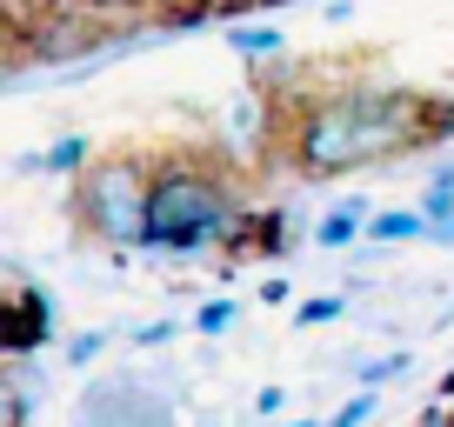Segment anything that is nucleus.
I'll return each instance as SVG.
<instances>
[{"mask_svg":"<svg viewBox=\"0 0 454 427\" xmlns=\"http://www.w3.org/2000/svg\"><path fill=\"white\" fill-rule=\"evenodd\" d=\"M174 334H181V328H174V321H160V328H134V341H141V347H168Z\"/></svg>","mask_w":454,"mask_h":427,"instance_id":"obj_18","label":"nucleus"},{"mask_svg":"<svg viewBox=\"0 0 454 427\" xmlns=\"http://www.w3.org/2000/svg\"><path fill=\"white\" fill-rule=\"evenodd\" d=\"M368 221H374V214L361 207V200H348V207H334L327 221H314V247H348V241H361V234H368Z\"/></svg>","mask_w":454,"mask_h":427,"instance_id":"obj_7","label":"nucleus"},{"mask_svg":"<svg viewBox=\"0 0 454 427\" xmlns=\"http://www.w3.org/2000/svg\"><path fill=\"white\" fill-rule=\"evenodd\" d=\"M81 7H94V14H128V7H160V0H81Z\"/></svg>","mask_w":454,"mask_h":427,"instance_id":"obj_19","label":"nucleus"},{"mask_svg":"<svg viewBox=\"0 0 454 427\" xmlns=\"http://www.w3.org/2000/svg\"><path fill=\"white\" fill-rule=\"evenodd\" d=\"M187 328H194V334H207V341H214V334H227V328H234V300H227V294H221V300H200Z\"/></svg>","mask_w":454,"mask_h":427,"instance_id":"obj_10","label":"nucleus"},{"mask_svg":"<svg viewBox=\"0 0 454 427\" xmlns=\"http://www.w3.org/2000/svg\"><path fill=\"white\" fill-rule=\"evenodd\" d=\"M254 228V214L227 187V174L174 160L154 167V200H147V254H207V247H234Z\"/></svg>","mask_w":454,"mask_h":427,"instance_id":"obj_2","label":"nucleus"},{"mask_svg":"<svg viewBox=\"0 0 454 427\" xmlns=\"http://www.w3.org/2000/svg\"><path fill=\"white\" fill-rule=\"evenodd\" d=\"M421 214H427V221H454V194H448V187H434V181H427V194H421Z\"/></svg>","mask_w":454,"mask_h":427,"instance_id":"obj_16","label":"nucleus"},{"mask_svg":"<svg viewBox=\"0 0 454 427\" xmlns=\"http://www.w3.org/2000/svg\"><path fill=\"white\" fill-rule=\"evenodd\" d=\"M368 414H374V387H361V394H355V400H340V408L327 414L321 427H361V421H368Z\"/></svg>","mask_w":454,"mask_h":427,"instance_id":"obj_13","label":"nucleus"},{"mask_svg":"<svg viewBox=\"0 0 454 427\" xmlns=\"http://www.w3.org/2000/svg\"><path fill=\"white\" fill-rule=\"evenodd\" d=\"M395 374H408V354H381V361H368V368H361V387H381V381H395Z\"/></svg>","mask_w":454,"mask_h":427,"instance_id":"obj_14","label":"nucleus"},{"mask_svg":"<svg viewBox=\"0 0 454 427\" xmlns=\"http://www.w3.org/2000/svg\"><path fill=\"white\" fill-rule=\"evenodd\" d=\"M147 200H154V174L134 154H100L87 174H74V214L114 254L147 247Z\"/></svg>","mask_w":454,"mask_h":427,"instance_id":"obj_3","label":"nucleus"},{"mask_svg":"<svg viewBox=\"0 0 454 427\" xmlns=\"http://www.w3.org/2000/svg\"><path fill=\"white\" fill-rule=\"evenodd\" d=\"M368 241L374 247H401V241H427V214L421 207H387L368 221Z\"/></svg>","mask_w":454,"mask_h":427,"instance_id":"obj_6","label":"nucleus"},{"mask_svg":"<svg viewBox=\"0 0 454 427\" xmlns=\"http://www.w3.org/2000/svg\"><path fill=\"white\" fill-rule=\"evenodd\" d=\"M274 427H321V421H274Z\"/></svg>","mask_w":454,"mask_h":427,"instance_id":"obj_23","label":"nucleus"},{"mask_svg":"<svg viewBox=\"0 0 454 427\" xmlns=\"http://www.w3.org/2000/svg\"><path fill=\"white\" fill-rule=\"evenodd\" d=\"M47 314H54V307H47L41 294H20V328H14V347L41 341V334H47Z\"/></svg>","mask_w":454,"mask_h":427,"instance_id":"obj_11","label":"nucleus"},{"mask_svg":"<svg viewBox=\"0 0 454 427\" xmlns=\"http://www.w3.org/2000/svg\"><path fill=\"white\" fill-rule=\"evenodd\" d=\"M427 107L441 100H414V94H327L314 100L294 128V160L301 174H348V167H374L395 160L408 147H421L427 134L448 128V114L427 120Z\"/></svg>","mask_w":454,"mask_h":427,"instance_id":"obj_1","label":"nucleus"},{"mask_svg":"<svg viewBox=\"0 0 454 427\" xmlns=\"http://www.w3.org/2000/svg\"><path fill=\"white\" fill-rule=\"evenodd\" d=\"M94 41H100V27L94 20H74V7H60L54 20H47L41 34H27V60H67V54H94Z\"/></svg>","mask_w":454,"mask_h":427,"instance_id":"obj_4","label":"nucleus"},{"mask_svg":"<svg viewBox=\"0 0 454 427\" xmlns=\"http://www.w3.org/2000/svg\"><path fill=\"white\" fill-rule=\"evenodd\" d=\"M160 7H181V20H187V14H207L200 0H160Z\"/></svg>","mask_w":454,"mask_h":427,"instance_id":"obj_21","label":"nucleus"},{"mask_svg":"<svg viewBox=\"0 0 454 427\" xmlns=\"http://www.w3.org/2000/svg\"><path fill=\"white\" fill-rule=\"evenodd\" d=\"M340 307H348V294H321V300H301L294 328H327V321H340Z\"/></svg>","mask_w":454,"mask_h":427,"instance_id":"obj_12","label":"nucleus"},{"mask_svg":"<svg viewBox=\"0 0 454 427\" xmlns=\"http://www.w3.org/2000/svg\"><path fill=\"white\" fill-rule=\"evenodd\" d=\"M281 408H287V394H281V387H261V394H254V414H261V421H274Z\"/></svg>","mask_w":454,"mask_h":427,"instance_id":"obj_17","label":"nucleus"},{"mask_svg":"<svg viewBox=\"0 0 454 427\" xmlns=\"http://www.w3.org/2000/svg\"><path fill=\"white\" fill-rule=\"evenodd\" d=\"M227 47L234 54H247V60H274V54H287V41H281V27L274 20H227Z\"/></svg>","mask_w":454,"mask_h":427,"instance_id":"obj_5","label":"nucleus"},{"mask_svg":"<svg viewBox=\"0 0 454 427\" xmlns=\"http://www.w3.org/2000/svg\"><path fill=\"white\" fill-rule=\"evenodd\" d=\"M427 247H454V221H427Z\"/></svg>","mask_w":454,"mask_h":427,"instance_id":"obj_20","label":"nucleus"},{"mask_svg":"<svg viewBox=\"0 0 454 427\" xmlns=\"http://www.w3.org/2000/svg\"><path fill=\"white\" fill-rule=\"evenodd\" d=\"M7 7V27H14V41H27V34H41L47 20L60 14V7H74V0H0Z\"/></svg>","mask_w":454,"mask_h":427,"instance_id":"obj_9","label":"nucleus"},{"mask_svg":"<svg viewBox=\"0 0 454 427\" xmlns=\"http://www.w3.org/2000/svg\"><path fill=\"white\" fill-rule=\"evenodd\" d=\"M254 7H261V14H268V7H294V0H254Z\"/></svg>","mask_w":454,"mask_h":427,"instance_id":"obj_22","label":"nucleus"},{"mask_svg":"<svg viewBox=\"0 0 454 427\" xmlns=\"http://www.w3.org/2000/svg\"><path fill=\"white\" fill-rule=\"evenodd\" d=\"M27 167H47V174H87V167H94V141H87V134H60V141L47 147V154H34Z\"/></svg>","mask_w":454,"mask_h":427,"instance_id":"obj_8","label":"nucleus"},{"mask_svg":"<svg viewBox=\"0 0 454 427\" xmlns=\"http://www.w3.org/2000/svg\"><path fill=\"white\" fill-rule=\"evenodd\" d=\"M100 347H107V334H74V341H67V368H87Z\"/></svg>","mask_w":454,"mask_h":427,"instance_id":"obj_15","label":"nucleus"}]
</instances>
